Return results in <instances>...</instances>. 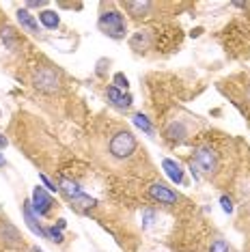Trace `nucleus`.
<instances>
[{
	"label": "nucleus",
	"mask_w": 250,
	"mask_h": 252,
	"mask_svg": "<svg viewBox=\"0 0 250 252\" xmlns=\"http://www.w3.org/2000/svg\"><path fill=\"white\" fill-rule=\"evenodd\" d=\"M134 125H136V127H138V129H143L145 131V134H153V127H151V123H149V119H147L145 117V114L143 112H138V114H134Z\"/></svg>",
	"instance_id": "nucleus-16"
},
{
	"label": "nucleus",
	"mask_w": 250,
	"mask_h": 252,
	"mask_svg": "<svg viewBox=\"0 0 250 252\" xmlns=\"http://www.w3.org/2000/svg\"><path fill=\"white\" fill-rule=\"evenodd\" d=\"M0 239H2V244L9 246V248H20V246H24V239H22L20 231L11 224L9 220L0 222Z\"/></svg>",
	"instance_id": "nucleus-8"
},
{
	"label": "nucleus",
	"mask_w": 250,
	"mask_h": 252,
	"mask_svg": "<svg viewBox=\"0 0 250 252\" xmlns=\"http://www.w3.org/2000/svg\"><path fill=\"white\" fill-rule=\"evenodd\" d=\"M32 87L41 93H56L61 89V76L52 67H39L32 71Z\"/></svg>",
	"instance_id": "nucleus-4"
},
{
	"label": "nucleus",
	"mask_w": 250,
	"mask_h": 252,
	"mask_svg": "<svg viewBox=\"0 0 250 252\" xmlns=\"http://www.w3.org/2000/svg\"><path fill=\"white\" fill-rule=\"evenodd\" d=\"M39 179L43 181V186L48 188L50 192H56V190H59V186H56V183H52V181H50V179H48V177H45V175H39Z\"/></svg>",
	"instance_id": "nucleus-21"
},
{
	"label": "nucleus",
	"mask_w": 250,
	"mask_h": 252,
	"mask_svg": "<svg viewBox=\"0 0 250 252\" xmlns=\"http://www.w3.org/2000/svg\"><path fill=\"white\" fill-rule=\"evenodd\" d=\"M56 228H65V220H56Z\"/></svg>",
	"instance_id": "nucleus-25"
},
{
	"label": "nucleus",
	"mask_w": 250,
	"mask_h": 252,
	"mask_svg": "<svg viewBox=\"0 0 250 252\" xmlns=\"http://www.w3.org/2000/svg\"><path fill=\"white\" fill-rule=\"evenodd\" d=\"M22 211H24V218H26V224L28 228H31L35 235H39V237H48V233H45V228L39 224V220H37V216H35V211H32V205H31V200H26L24 203V207H22Z\"/></svg>",
	"instance_id": "nucleus-10"
},
{
	"label": "nucleus",
	"mask_w": 250,
	"mask_h": 252,
	"mask_svg": "<svg viewBox=\"0 0 250 252\" xmlns=\"http://www.w3.org/2000/svg\"><path fill=\"white\" fill-rule=\"evenodd\" d=\"M162 168H164V173L168 175L170 181L184 183V168H181V166L175 162V159H164V162H162Z\"/></svg>",
	"instance_id": "nucleus-11"
},
{
	"label": "nucleus",
	"mask_w": 250,
	"mask_h": 252,
	"mask_svg": "<svg viewBox=\"0 0 250 252\" xmlns=\"http://www.w3.org/2000/svg\"><path fill=\"white\" fill-rule=\"evenodd\" d=\"M149 196L160 205H177L179 203V196L170 190L168 186H164V183H153V186H149Z\"/></svg>",
	"instance_id": "nucleus-7"
},
{
	"label": "nucleus",
	"mask_w": 250,
	"mask_h": 252,
	"mask_svg": "<svg viewBox=\"0 0 250 252\" xmlns=\"http://www.w3.org/2000/svg\"><path fill=\"white\" fill-rule=\"evenodd\" d=\"M59 190L65 194V198L69 200V203L76 205L78 209H91V207H95V205H97V200L87 196V194L80 190V186H78L76 181L67 179V177H62V179L59 181Z\"/></svg>",
	"instance_id": "nucleus-3"
},
{
	"label": "nucleus",
	"mask_w": 250,
	"mask_h": 252,
	"mask_svg": "<svg viewBox=\"0 0 250 252\" xmlns=\"http://www.w3.org/2000/svg\"><path fill=\"white\" fill-rule=\"evenodd\" d=\"M209 252H229V246H226L224 239H216V242L209 246Z\"/></svg>",
	"instance_id": "nucleus-19"
},
{
	"label": "nucleus",
	"mask_w": 250,
	"mask_h": 252,
	"mask_svg": "<svg viewBox=\"0 0 250 252\" xmlns=\"http://www.w3.org/2000/svg\"><path fill=\"white\" fill-rule=\"evenodd\" d=\"M97 26H99V31L104 32V35L112 37V39H123L125 32H127V28H125V18L115 9L104 11V13L99 15Z\"/></svg>",
	"instance_id": "nucleus-2"
},
{
	"label": "nucleus",
	"mask_w": 250,
	"mask_h": 252,
	"mask_svg": "<svg viewBox=\"0 0 250 252\" xmlns=\"http://www.w3.org/2000/svg\"><path fill=\"white\" fill-rule=\"evenodd\" d=\"M0 166H4V158L2 156H0Z\"/></svg>",
	"instance_id": "nucleus-26"
},
{
	"label": "nucleus",
	"mask_w": 250,
	"mask_h": 252,
	"mask_svg": "<svg viewBox=\"0 0 250 252\" xmlns=\"http://www.w3.org/2000/svg\"><path fill=\"white\" fill-rule=\"evenodd\" d=\"M18 22H20V26L24 28L26 32H31V35H39V24H37L35 15H31L26 9L18 11Z\"/></svg>",
	"instance_id": "nucleus-12"
},
{
	"label": "nucleus",
	"mask_w": 250,
	"mask_h": 252,
	"mask_svg": "<svg viewBox=\"0 0 250 252\" xmlns=\"http://www.w3.org/2000/svg\"><path fill=\"white\" fill-rule=\"evenodd\" d=\"M35 252H43V250H39V248H35Z\"/></svg>",
	"instance_id": "nucleus-28"
},
{
	"label": "nucleus",
	"mask_w": 250,
	"mask_h": 252,
	"mask_svg": "<svg viewBox=\"0 0 250 252\" xmlns=\"http://www.w3.org/2000/svg\"><path fill=\"white\" fill-rule=\"evenodd\" d=\"M246 97H248V99H250V87H248V91H246Z\"/></svg>",
	"instance_id": "nucleus-27"
},
{
	"label": "nucleus",
	"mask_w": 250,
	"mask_h": 252,
	"mask_svg": "<svg viewBox=\"0 0 250 252\" xmlns=\"http://www.w3.org/2000/svg\"><path fill=\"white\" fill-rule=\"evenodd\" d=\"M192 164H194V168H198L203 175L212 177L216 173V168H218V158H216V153L209 147H198L194 151V162Z\"/></svg>",
	"instance_id": "nucleus-5"
},
{
	"label": "nucleus",
	"mask_w": 250,
	"mask_h": 252,
	"mask_svg": "<svg viewBox=\"0 0 250 252\" xmlns=\"http://www.w3.org/2000/svg\"><path fill=\"white\" fill-rule=\"evenodd\" d=\"M31 205H32V211H35L37 216H48L50 211H52L54 200H52V196H50L48 192L43 190V188H35V190H32Z\"/></svg>",
	"instance_id": "nucleus-6"
},
{
	"label": "nucleus",
	"mask_w": 250,
	"mask_h": 252,
	"mask_svg": "<svg viewBox=\"0 0 250 252\" xmlns=\"http://www.w3.org/2000/svg\"><path fill=\"white\" fill-rule=\"evenodd\" d=\"M112 87H117L119 91H127L129 89V80L123 76V73H115V80H112Z\"/></svg>",
	"instance_id": "nucleus-17"
},
{
	"label": "nucleus",
	"mask_w": 250,
	"mask_h": 252,
	"mask_svg": "<svg viewBox=\"0 0 250 252\" xmlns=\"http://www.w3.org/2000/svg\"><path fill=\"white\" fill-rule=\"evenodd\" d=\"M166 136L170 140H184L186 138V129H184V125L177 123V121H173L168 125V129H166Z\"/></svg>",
	"instance_id": "nucleus-14"
},
{
	"label": "nucleus",
	"mask_w": 250,
	"mask_h": 252,
	"mask_svg": "<svg viewBox=\"0 0 250 252\" xmlns=\"http://www.w3.org/2000/svg\"><path fill=\"white\" fill-rule=\"evenodd\" d=\"M106 95H108V99H110V104L117 106V108H121V110H127V108L132 106V101H134L132 95L125 93V91H119L117 87H108Z\"/></svg>",
	"instance_id": "nucleus-9"
},
{
	"label": "nucleus",
	"mask_w": 250,
	"mask_h": 252,
	"mask_svg": "<svg viewBox=\"0 0 250 252\" xmlns=\"http://www.w3.org/2000/svg\"><path fill=\"white\" fill-rule=\"evenodd\" d=\"M220 205H222V209L226 211V214H231V211H233V200H231L229 196H222V198H220Z\"/></svg>",
	"instance_id": "nucleus-22"
},
{
	"label": "nucleus",
	"mask_w": 250,
	"mask_h": 252,
	"mask_svg": "<svg viewBox=\"0 0 250 252\" xmlns=\"http://www.w3.org/2000/svg\"><path fill=\"white\" fill-rule=\"evenodd\" d=\"M153 7L151 2H125V9H129L136 18H143V13H147Z\"/></svg>",
	"instance_id": "nucleus-15"
},
{
	"label": "nucleus",
	"mask_w": 250,
	"mask_h": 252,
	"mask_svg": "<svg viewBox=\"0 0 250 252\" xmlns=\"http://www.w3.org/2000/svg\"><path fill=\"white\" fill-rule=\"evenodd\" d=\"M153 220H156V211H151V209H145V211H143V222H145V226H149Z\"/></svg>",
	"instance_id": "nucleus-20"
},
{
	"label": "nucleus",
	"mask_w": 250,
	"mask_h": 252,
	"mask_svg": "<svg viewBox=\"0 0 250 252\" xmlns=\"http://www.w3.org/2000/svg\"><path fill=\"white\" fill-rule=\"evenodd\" d=\"M39 20H41V24L45 28H50V31L59 28V24H61V18L54 13V11H43V13H39Z\"/></svg>",
	"instance_id": "nucleus-13"
},
{
	"label": "nucleus",
	"mask_w": 250,
	"mask_h": 252,
	"mask_svg": "<svg viewBox=\"0 0 250 252\" xmlns=\"http://www.w3.org/2000/svg\"><path fill=\"white\" fill-rule=\"evenodd\" d=\"M45 233H48V239H52V242L56 244H62V233H61V228H56V226H50V228H45Z\"/></svg>",
	"instance_id": "nucleus-18"
},
{
	"label": "nucleus",
	"mask_w": 250,
	"mask_h": 252,
	"mask_svg": "<svg viewBox=\"0 0 250 252\" xmlns=\"http://www.w3.org/2000/svg\"><path fill=\"white\" fill-rule=\"evenodd\" d=\"M4 147H7V138H4V136L0 134V149H4Z\"/></svg>",
	"instance_id": "nucleus-24"
},
{
	"label": "nucleus",
	"mask_w": 250,
	"mask_h": 252,
	"mask_svg": "<svg viewBox=\"0 0 250 252\" xmlns=\"http://www.w3.org/2000/svg\"><path fill=\"white\" fill-rule=\"evenodd\" d=\"M108 151H110V156L115 158V159H127V158H132L134 151H136V138H134V134H132V131H127V129L117 131V134L110 138Z\"/></svg>",
	"instance_id": "nucleus-1"
},
{
	"label": "nucleus",
	"mask_w": 250,
	"mask_h": 252,
	"mask_svg": "<svg viewBox=\"0 0 250 252\" xmlns=\"http://www.w3.org/2000/svg\"><path fill=\"white\" fill-rule=\"evenodd\" d=\"M45 0H41V2H26V7H45Z\"/></svg>",
	"instance_id": "nucleus-23"
}]
</instances>
